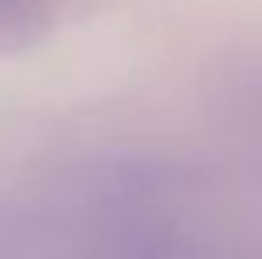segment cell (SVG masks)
I'll list each match as a JSON object with an SVG mask.
<instances>
[{
  "label": "cell",
  "instance_id": "obj_1",
  "mask_svg": "<svg viewBox=\"0 0 262 259\" xmlns=\"http://www.w3.org/2000/svg\"><path fill=\"white\" fill-rule=\"evenodd\" d=\"M50 22V0H0V50L29 43Z\"/></svg>",
  "mask_w": 262,
  "mask_h": 259
}]
</instances>
